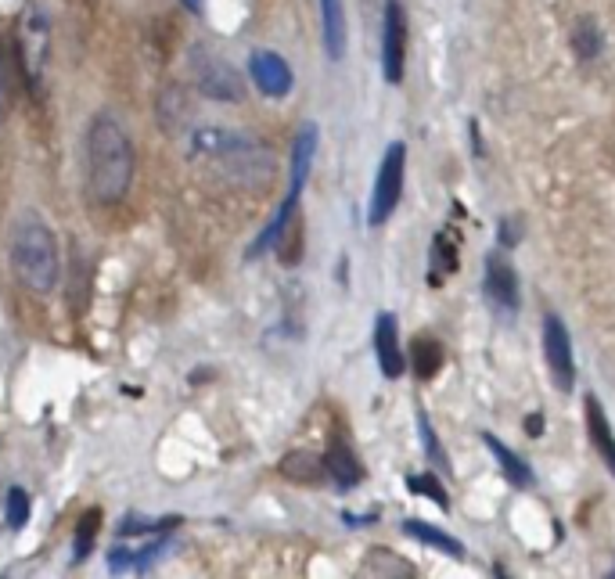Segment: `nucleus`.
<instances>
[{
	"label": "nucleus",
	"instance_id": "5701e85b",
	"mask_svg": "<svg viewBox=\"0 0 615 579\" xmlns=\"http://www.w3.org/2000/svg\"><path fill=\"white\" fill-rule=\"evenodd\" d=\"M29 522V493L22 486L8 490V529H26Z\"/></svg>",
	"mask_w": 615,
	"mask_h": 579
},
{
	"label": "nucleus",
	"instance_id": "ddd939ff",
	"mask_svg": "<svg viewBox=\"0 0 615 579\" xmlns=\"http://www.w3.org/2000/svg\"><path fill=\"white\" fill-rule=\"evenodd\" d=\"M324 472L339 482L342 490L364 482V464L357 461V454H353L346 443H331L328 446V454H324Z\"/></svg>",
	"mask_w": 615,
	"mask_h": 579
},
{
	"label": "nucleus",
	"instance_id": "39448f33",
	"mask_svg": "<svg viewBox=\"0 0 615 579\" xmlns=\"http://www.w3.org/2000/svg\"><path fill=\"white\" fill-rule=\"evenodd\" d=\"M403 65H407V11L400 0H389L382 29V72L393 87L403 83Z\"/></svg>",
	"mask_w": 615,
	"mask_h": 579
},
{
	"label": "nucleus",
	"instance_id": "bb28decb",
	"mask_svg": "<svg viewBox=\"0 0 615 579\" xmlns=\"http://www.w3.org/2000/svg\"><path fill=\"white\" fill-rule=\"evenodd\" d=\"M526 432H529V436H540V432H544V425H540V414L526 418Z\"/></svg>",
	"mask_w": 615,
	"mask_h": 579
},
{
	"label": "nucleus",
	"instance_id": "a211bd4d",
	"mask_svg": "<svg viewBox=\"0 0 615 579\" xmlns=\"http://www.w3.org/2000/svg\"><path fill=\"white\" fill-rule=\"evenodd\" d=\"M439 364H443V346L432 335H421L414 342V371H418V378H432L439 371Z\"/></svg>",
	"mask_w": 615,
	"mask_h": 579
},
{
	"label": "nucleus",
	"instance_id": "f3484780",
	"mask_svg": "<svg viewBox=\"0 0 615 579\" xmlns=\"http://www.w3.org/2000/svg\"><path fill=\"white\" fill-rule=\"evenodd\" d=\"M569 44H572V51H576V58L580 62H590V58H598V51H601V29H598V22L590 15H583V18H576V26H572V33H569Z\"/></svg>",
	"mask_w": 615,
	"mask_h": 579
},
{
	"label": "nucleus",
	"instance_id": "7ed1b4c3",
	"mask_svg": "<svg viewBox=\"0 0 615 579\" xmlns=\"http://www.w3.org/2000/svg\"><path fill=\"white\" fill-rule=\"evenodd\" d=\"M403 170H407V144L393 141L385 148L382 166H378V180H375V198H371V227H382L393 209L400 205L403 195Z\"/></svg>",
	"mask_w": 615,
	"mask_h": 579
},
{
	"label": "nucleus",
	"instance_id": "9b49d317",
	"mask_svg": "<svg viewBox=\"0 0 615 579\" xmlns=\"http://www.w3.org/2000/svg\"><path fill=\"white\" fill-rule=\"evenodd\" d=\"M313 155H317V126L306 123L299 130L292 144V184H288V195L303 198V188H306V177H310V166H313Z\"/></svg>",
	"mask_w": 615,
	"mask_h": 579
},
{
	"label": "nucleus",
	"instance_id": "b1692460",
	"mask_svg": "<svg viewBox=\"0 0 615 579\" xmlns=\"http://www.w3.org/2000/svg\"><path fill=\"white\" fill-rule=\"evenodd\" d=\"M418 428H421V439H425V450H428V461L436 464V468H443V472H450V461H446L443 446H439L436 432H432V425H428V418L421 414L418 418Z\"/></svg>",
	"mask_w": 615,
	"mask_h": 579
},
{
	"label": "nucleus",
	"instance_id": "423d86ee",
	"mask_svg": "<svg viewBox=\"0 0 615 579\" xmlns=\"http://www.w3.org/2000/svg\"><path fill=\"white\" fill-rule=\"evenodd\" d=\"M195 72H198V90H202L205 98L213 101H241L245 98V87H241V76L231 69V65L216 58V54H205L198 51L195 54Z\"/></svg>",
	"mask_w": 615,
	"mask_h": 579
},
{
	"label": "nucleus",
	"instance_id": "4468645a",
	"mask_svg": "<svg viewBox=\"0 0 615 579\" xmlns=\"http://www.w3.org/2000/svg\"><path fill=\"white\" fill-rule=\"evenodd\" d=\"M482 443H486V446L493 450V457H497V464L504 468V479H508L511 486H518V490H533V486H536L533 468H529V464L522 461V457H518L515 450H511V446H504L497 436H490V432L482 436Z\"/></svg>",
	"mask_w": 615,
	"mask_h": 579
},
{
	"label": "nucleus",
	"instance_id": "a878e982",
	"mask_svg": "<svg viewBox=\"0 0 615 579\" xmlns=\"http://www.w3.org/2000/svg\"><path fill=\"white\" fill-rule=\"evenodd\" d=\"M11 105V90H8V62H4V51H0V123L8 116Z\"/></svg>",
	"mask_w": 615,
	"mask_h": 579
},
{
	"label": "nucleus",
	"instance_id": "6ab92c4d",
	"mask_svg": "<svg viewBox=\"0 0 615 579\" xmlns=\"http://www.w3.org/2000/svg\"><path fill=\"white\" fill-rule=\"evenodd\" d=\"M367 572H371V576H403V579L414 576V569L403 562L400 554L382 551V547H375V551L367 554Z\"/></svg>",
	"mask_w": 615,
	"mask_h": 579
},
{
	"label": "nucleus",
	"instance_id": "393cba45",
	"mask_svg": "<svg viewBox=\"0 0 615 579\" xmlns=\"http://www.w3.org/2000/svg\"><path fill=\"white\" fill-rule=\"evenodd\" d=\"M522 231H526V227H522V220H518V216H508V220H500V249H515L518 241H522Z\"/></svg>",
	"mask_w": 615,
	"mask_h": 579
},
{
	"label": "nucleus",
	"instance_id": "20e7f679",
	"mask_svg": "<svg viewBox=\"0 0 615 579\" xmlns=\"http://www.w3.org/2000/svg\"><path fill=\"white\" fill-rule=\"evenodd\" d=\"M544 357H547V371H551V382L558 385V392H572V385H576L572 342H569V331H565L562 317H554V313L544 317Z\"/></svg>",
	"mask_w": 615,
	"mask_h": 579
},
{
	"label": "nucleus",
	"instance_id": "2eb2a0df",
	"mask_svg": "<svg viewBox=\"0 0 615 579\" xmlns=\"http://www.w3.org/2000/svg\"><path fill=\"white\" fill-rule=\"evenodd\" d=\"M321 15H324V51L331 62H339L346 54V11L342 0H321Z\"/></svg>",
	"mask_w": 615,
	"mask_h": 579
},
{
	"label": "nucleus",
	"instance_id": "0eeeda50",
	"mask_svg": "<svg viewBox=\"0 0 615 579\" xmlns=\"http://www.w3.org/2000/svg\"><path fill=\"white\" fill-rule=\"evenodd\" d=\"M249 76L259 94H267V98H288L292 94V83H295L292 65L274 51H252Z\"/></svg>",
	"mask_w": 615,
	"mask_h": 579
},
{
	"label": "nucleus",
	"instance_id": "f03ea898",
	"mask_svg": "<svg viewBox=\"0 0 615 579\" xmlns=\"http://www.w3.org/2000/svg\"><path fill=\"white\" fill-rule=\"evenodd\" d=\"M11 274L26 292L51 295L62 281V252H58V238L36 213H22L11 227L8 241Z\"/></svg>",
	"mask_w": 615,
	"mask_h": 579
},
{
	"label": "nucleus",
	"instance_id": "aec40b11",
	"mask_svg": "<svg viewBox=\"0 0 615 579\" xmlns=\"http://www.w3.org/2000/svg\"><path fill=\"white\" fill-rule=\"evenodd\" d=\"M281 472L288 475L292 482H317L324 475V461H313L310 454H303V450H295L292 457H285V464H281Z\"/></svg>",
	"mask_w": 615,
	"mask_h": 579
},
{
	"label": "nucleus",
	"instance_id": "412c9836",
	"mask_svg": "<svg viewBox=\"0 0 615 579\" xmlns=\"http://www.w3.org/2000/svg\"><path fill=\"white\" fill-rule=\"evenodd\" d=\"M98 526H101V511L90 508L87 518L80 522V529H76V547H72V562H83L90 554V547H94V536H98Z\"/></svg>",
	"mask_w": 615,
	"mask_h": 579
},
{
	"label": "nucleus",
	"instance_id": "f8f14e48",
	"mask_svg": "<svg viewBox=\"0 0 615 579\" xmlns=\"http://www.w3.org/2000/svg\"><path fill=\"white\" fill-rule=\"evenodd\" d=\"M583 418H587L590 443H594V450H598V454H601V461L608 464V472L615 475V436H612V428H608L605 407H601V403H598V396H587V407H583Z\"/></svg>",
	"mask_w": 615,
	"mask_h": 579
},
{
	"label": "nucleus",
	"instance_id": "1a4fd4ad",
	"mask_svg": "<svg viewBox=\"0 0 615 579\" xmlns=\"http://www.w3.org/2000/svg\"><path fill=\"white\" fill-rule=\"evenodd\" d=\"M170 547V536H155V540H148V544L141 547H130V540H119L112 551H108V569L112 572H144L152 569L155 562L162 558V551Z\"/></svg>",
	"mask_w": 615,
	"mask_h": 579
},
{
	"label": "nucleus",
	"instance_id": "6e6552de",
	"mask_svg": "<svg viewBox=\"0 0 615 579\" xmlns=\"http://www.w3.org/2000/svg\"><path fill=\"white\" fill-rule=\"evenodd\" d=\"M486 299H490L497 310H518V277L515 267L500 252H490L486 256Z\"/></svg>",
	"mask_w": 615,
	"mask_h": 579
},
{
	"label": "nucleus",
	"instance_id": "dca6fc26",
	"mask_svg": "<svg viewBox=\"0 0 615 579\" xmlns=\"http://www.w3.org/2000/svg\"><path fill=\"white\" fill-rule=\"evenodd\" d=\"M403 533L414 536V540H421V544H428V547H436V551L450 554V558H464V544L457 540V536L443 533V529H436V526H428V522H421V518H407V522H403Z\"/></svg>",
	"mask_w": 615,
	"mask_h": 579
},
{
	"label": "nucleus",
	"instance_id": "4be33fe9",
	"mask_svg": "<svg viewBox=\"0 0 615 579\" xmlns=\"http://www.w3.org/2000/svg\"><path fill=\"white\" fill-rule=\"evenodd\" d=\"M407 490L410 493H421V497H432L443 511H450V497H446L443 482L436 475H407Z\"/></svg>",
	"mask_w": 615,
	"mask_h": 579
},
{
	"label": "nucleus",
	"instance_id": "cd10ccee",
	"mask_svg": "<svg viewBox=\"0 0 615 579\" xmlns=\"http://www.w3.org/2000/svg\"><path fill=\"white\" fill-rule=\"evenodd\" d=\"M184 4H188V8L195 11V15H198V11H202V0H184Z\"/></svg>",
	"mask_w": 615,
	"mask_h": 579
},
{
	"label": "nucleus",
	"instance_id": "f257e3e1",
	"mask_svg": "<svg viewBox=\"0 0 615 579\" xmlns=\"http://www.w3.org/2000/svg\"><path fill=\"white\" fill-rule=\"evenodd\" d=\"M137 152L116 116L98 112L87 123V191L98 205H119L130 195Z\"/></svg>",
	"mask_w": 615,
	"mask_h": 579
},
{
	"label": "nucleus",
	"instance_id": "9d476101",
	"mask_svg": "<svg viewBox=\"0 0 615 579\" xmlns=\"http://www.w3.org/2000/svg\"><path fill=\"white\" fill-rule=\"evenodd\" d=\"M375 353H378V367H382L385 378H400L403 371H407V360H403V349H400V328H396L393 313H378Z\"/></svg>",
	"mask_w": 615,
	"mask_h": 579
}]
</instances>
